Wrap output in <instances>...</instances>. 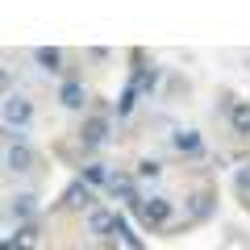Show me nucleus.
Instances as JSON below:
<instances>
[{"label":"nucleus","instance_id":"obj_1","mask_svg":"<svg viewBox=\"0 0 250 250\" xmlns=\"http://www.w3.org/2000/svg\"><path fill=\"white\" fill-rule=\"evenodd\" d=\"M0 117H4V125H13V129H25V125L34 121V104H29L25 96H17V92H9L4 104H0Z\"/></svg>","mask_w":250,"mask_h":250},{"label":"nucleus","instance_id":"obj_16","mask_svg":"<svg viewBox=\"0 0 250 250\" xmlns=\"http://www.w3.org/2000/svg\"><path fill=\"white\" fill-rule=\"evenodd\" d=\"M238 188H242V192H250V167H246V171L238 175Z\"/></svg>","mask_w":250,"mask_h":250},{"label":"nucleus","instance_id":"obj_6","mask_svg":"<svg viewBox=\"0 0 250 250\" xmlns=\"http://www.w3.org/2000/svg\"><path fill=\"white\" fill-rule=\"evenodd\" d=\"M229 121H233L238 134H250V104H246V100H238V104L229 108Z\"/></svg>","mask_w":250,"mask_h":250},{"label":"nucleus","instance_id":"obj_13","mask_svg":"<svg viewBox=\"0 0 250 250\" xmlns=\"http://www.w3.org/2000/svg\"><path fill=\"white\" fill-rule=\"evenodd\" d=\"M83 138H88V142H104V121H92Z\"/></svg>","mask_w":250,"mask_h":250},{"label":"nucleus","instance_id":"obj_10","mask_svg":"<svg viewBox=\"0 0 250 250\" xmlns=\"http://www.w3.org/2000/svg\"><path fill=\"white\" fill-rule=\"evenodd\" d=\"M59 96H62V104H67V108H80L83 104V88H80V83H62Z\"/></svg>","mask_w":250,"mask_h":250},{"label":"nucleus","instance_id":"obj_2","mask_svg":"<svg viewBox=\"0 0 250 250\" xmlns=\"http://www.w3.org/2000/svg\"><path fill=\"white\" fill-rule=\"evenodd\" d=\"M138 217H142L150 229H159V225H167V221H171V200H163V196L138 200Z\"/></svg>","mask_w":250,"mask_h":250},{"label":"nucleus","instance_id":"obj_7","mask_svg":"<svg viewBox=\"0 0 250 250\" xmlns=\"http://www.w3.org/2000/svg\"><path fill=\"white\" fill-rule=\"evenodd\" d=\"M62 205H67V208H88V205H92V192H88V188H80V184H75V188H67V196H62Z\"/></svg>","mask_w":250,"mask_h":250},{"label":"nucleus","instance_id":"obj_5","mask_svg":"<svg viewBox=\"0 0 250 250\" xmlns=\"http://www.w3.org/2000/svg\"><path fill=\"white\" fill-rule=\"evenodd\" d=\"M38 242H42L38 225H21V229L13 233V242H9V246H13V250H38Z\"/></svg>","mask_w":250,"mask_h":250},{"label":"nucleus","instance_id":"obj_11","mask_svg":"<svg viewBox=\"0 0 250 250\" xmlns=\"http://www.w3.org/2000/svg\"><path fill=\"white\" fill-rule=\"evenodd\" d=\"M38 62H42L46 71H59V62H62V50H54V46H42V50H38Z\"/></svg>","mask_w":250,"mask_h":250},{"label":"nucleus","instance_id":"obj_8","mask_svg":"<svg viewBox=\"0 0 250 250\" xmlns=\"http://www.w3.org/2000/svg\"><path fill=\"white\" fill-rule=\"evenodd\" d=\"M171 142H175V150H188V154H196V150H200V134H196V129H179Z\"/></svg>","mask_w":250,"mask_h":250},{"label":"nucleus","instance_id":"obj_4","mask_svg":"<svg viewBox=\"0 0 250 250\" xmlns=\"http://www.w3.org/2000/svg\"><path fill=\"white\" fill-rule=\"evenodd\" d=\"M4 163H9V171H34V150L25 142H17V146H9Z\"/></svg>","mask_w":250,"mask_h":250},{"label":"nucleus","instance_id":"obj_15","mask_svg":"<svg viewBox=\"0 0 250 250\" xmlns=\"http://www.w3.org/2000/svg\"><path fill=\"white\" fill-rule=\"evenodd\" d=\"M108 188H113V192H121V196H129V179H125V175H121V179L113 175V179H108Z\"/></svg>","mask_w":250,"mask_h":250},{"label":"nucleus","instance_id":"obj_12","mask_svg":"<svg viewBox=\"0 0 250 250\" xmlns=\"http://www.w3.org/2000/svg\"><path fill=\"white\" fill-rule=\"evenodd\" d=\"M138 175H142V179H159V175H163V163L142 159V163H138Z\"/></svg>","mask_w":250,"mask_h":250},{"label":"nucleus","instance_id":"obj_9","mask_svg":"<svg viewBox=\"0 0 250 250\" xmlns=\"http://www.w3.org/2000/svg\"><path fill=\"white\" fill-rule=\"evenodd\" d=\"M34 208H38V200L29 196V192H21V196L13 200V208H9V213H13V217L21 221V217H34Z\"/></svg>","mask_w":250,"mask_h":250},{"label":"nucleus","instance_id":"obj_3","mask_svg":"<svg viewBox=\"0 0 250 250\" xmlns=\"http://www.w3.org/2000/svg\"><path fill=\"white\" fill-rule=\"evenodd\" d=\"M88 229L92 233H121V221H117L108 208H92L88 213Z\"/></svg>","mask_w":250,"mask_h":250},{"label":"nucleus","instance_id":"obj_14","mask_svg":"<svg viewBox=\"0 0 250 250\" xmlns=\"http://www.w3.org/2000/svg\"><path fill=\"white\" fill-rule=\"evenodd\" d=\"M13 88V67H0V96H9Z\"/></svg>","mask_w":250,"mask_h":250}]
</instances>
